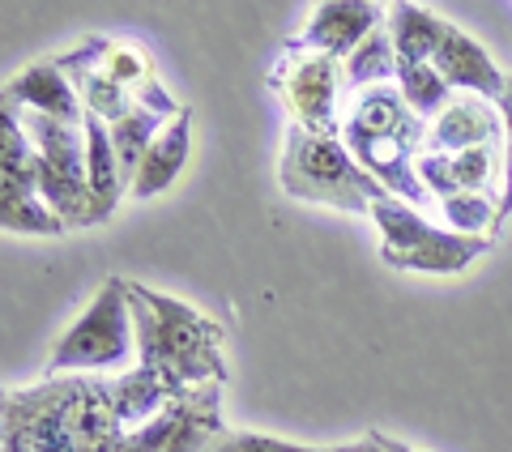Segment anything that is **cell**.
<instances>
[{
	"instance_id": "cell-1",
	"label": "cell",
	"mask_w": 512,
	"mask_h": 452,
	"mask_svg": "<svg viewBox=\"0 0 512 452\" xmlns=\"http://www.w3.org/2000/svg\"><path fill=\"white\" fill-rule=\"evenodd\" d=\"M116 380L47 376L5 393V452H124Z\"/></svg>"
},
{
	"instance_id": "cell-2",
	"label": "cell",
	"mask_w": 512,
	"mask_h": 452,
	"mask_svg": "<svg viewBox=\"0 0 512 452\" xmlns=\"http://www.w3.org/2000/svg\"><path fill=\"white\" fill-rule=\"evenodd\" d=\"M346 94L350 99L342 103V145L355 154V163L389 188L397 201L427 205L431 197L410 163V158H419L427 141V124L406 103L402 86L384 82V86H363Z\"/></svg>"
},
{
	"instance_id": "cell-3",
	"label": "cell",
	"mask_w": 512,
	"mask_h": 452,
	"mask_svg": "<svg viewBox=\"0 0 512 452\" xmlns=\"http://www.w3.org/2000/svg\"><path fill=\"white\" fill-rule=\"evenodd\" d=\"M128 308H133L137 329V363L158 371L175 393L210 380H227L218 320L141 282H128Z\"/></svg>"
},
{
	"instance_id": "cell-4",
	"label": "cell",
	"mask_w": 512,
	"mask_h": 452,
	"mask_svg": "<svg viewBox=\"0 0 512 452\" xmlns=\"http://www.w3.org/2000/svg\"><path fill=\"white\" fill-rule=\"evenodd\" d=\"M282 192L295 201L333 205L342 214H372L380 197H393L380 180H372L342 137H308L291 124L282 145Z\"/></svg>"
},
{
	"instance_id": "cell-5",
	"label": "cell",
	"mask_w": 512,
	"mask_h": 452,
	"mask_svg": "<svg viewBox=\"0 0 512 452\" xmlns=\"http://www.w3.org/2000/svg\"><path fill=\"white\" fill-rule=\"evenodd\" d=\"M133 354H137V329H133V308H128V282L107 278L90 308L52 346L47 376H99L103 367H120L124 376V371L137 367Z\"/></svg>"
},
{
	"instance_id": "cell-6",
	"label": "cell",
	"mask_w": 512,
	"mask_h": 452,
	"mask_svg": "<svg viewBox=\"0 0 512 452\" xmlns=\"http://www.w3.org/2000/svg\"><path fill=\"white\" fill-rule=\"evenodd\" d=\"M372 218L380 226L384 265L402 273H461L491 248V239L483 235L436 231L427 218L414 214V205L397 197H380L372 205Z\"/></svg>"
},
{
	"instance_id": "cell-7",
	"label": "cell",
	"mask_w": 512,
	"mask_h": 452,
	"mask_svg": "<svg viewBox=\"0 0 512 452\" xmlns=\"http://www.w3.org/2000/svg\"><path fill=\"white\" fill-rule=\"evenodd\" d=\"M22 124L39 154L43 205L52 209L69 231L90 226L94 201H90V171H86V128L52 120V116H35V111H22Z\"/></svg>"
},
{
	"instance_id": "cell-8",
	"label": "cell",
	"mask_w": 512,
	"mask_h": 452,
	"mask_svg": "<svg viewBox=\"0 0 512 452\" xmlns=\"http://www.w3.org/2000/svg\"><path fill=\"white\" fill-rule=\"evenodd\" d=\"M269 86L278 90L286 116L308 137H342V99L346 77L342 60L320 52H282L269 73Z\"/></svg>"
},
{
	"instance_id": "cell-9",
	"label": "cell",
	"mask_w": 512,
	"mask_h": 452,
	"mask_svg": "<svg viewBox=\"0 0 512 452\" xmlns=\"http://www.w3.org/2000/svg\"><path fill=\"white\" fill-rule=\"evenodd\" d=\"M0 226L9 235H64V226L39 192V154L22 124V107L5 99L0 124Z\"/></svg>"
},
{
	"instance_id": "cell-10",
	"label": "cell",
	"mask_w": 512,
	"mask_h": 452,
	"mask_svg": "<svg viewBox=\"0 0 512 452\" xmlns=\"http://www.w3.org/2000/svg\"><path fill=\"white\" fill-rule=\"evenodd\" d=\"M222 389H227V380H210L175 393L146 427L124 435V452H205L227 431V423H222Z\"/></svg>"
},
{
	"instance_id": "cell-11",
	"label": "cell",
	"mask_w": 512,
	"mask_h": 452,
	"mask_svg": "<svg viewBox=\"0 0 512 452\" xmlns=\"http://www.w3.org/2000/svg\"><path fill=\"white\" fill-rule=\"evenodd\" d=\"M427 69L440 73V82L448 90H461V94H478V99H504V86L508 77L495 69L491 56L478 47L466 30H457L453 22H436V39H431V52H427ZM397 69H406V64H397Z\"/></svg>"
},
{
	"instance_id": "cell-12",
	"label": "cell",
	"mask_w": 512,
	"mask_h": 452,
	"mask_svg": "<svg viewBox=\"0 0 512 452\" xmlns=\"http://www.w3.org/2000/svg\"><path fill=\"white\" fill-rule=\"evenodd\" d=\"M380 5H355V0H325L312 5V18L299 35L286 39V52H320L333 60H350L363 47V39L384 22Z\"/></svg>"
},
{
	"instance_id": "cell-13",
	"label": "cell",
	"mask_w": 512,
	"mask_h": 452,
	"mask_svg": "<svg viewBox=\"0 0 512 452\" xmlns=\"http://www.w3.org/2000/svg\"><path fill=\"white\" fill-rule=\"evenodd\" d=\"M504 116L495 111L487 99L478 94H453L444 103V111L427 128L423 150L427 154H461V150H478V145H495L500 141Z\"/></svg>"
},
{
	"instance_id": "cell-14",
	"label": "cell",
	"mask_w": 512,
	"mask_h": 452,
	"mask_svg": "<svg viewBox=\"0 0 512 452\" xmlns=\"http://www.w3.org/2000/svg\"><path fill=\"white\" fill-rule=\"evenodd\" d=\"M5 99L18 103L22 111H35V116H52L64 124H86L82 94H77L69 73H64L56 60H39V64H30V69H22L18 77H9Z\"/></svg>"
},
{
	"instance_id": "cell-15",
	"label": "cell",
	"mask_w": 512,
	"mask_h": 452,
	"mask_svg": "<svg viewBox=\"0 0 512 452\" xmlns=\"http://www.w3.org/2000/svg\"><path fill=\"white\" fill-rule=\"evenodd\" d=\"M188 150H192V107H184L180 116L158 133L150 154L141 158V167L133 175V197L150 201V197H158V192H167L175 180H180V171L188 163Z\"/></svg>"
},
{
	"instance_id": "cell-16",
	"label": "cell",
	"mask_w": 512,
	"mask_h": 452,
	"mask_svg": "<svg viewBox=\"0 0 512 452\" xmlns=\"http://www.w3.org/2000/svg\"><path fill=\"white\" fill-rule=\"evenodd\" d=\"M82 128H86V171H90V201H94L90 226H99L116 214L120 192L128 188V180H124V167H120V154H116V141H111L107 124L86 111Z\"/></svg>"
},
{
	"instance_id": "cell-17",
	"label": "cell",
	"mask_w": 512,
	"mask_h": 452,
	"mask_svg": "<svg viewBox=\"0 0 512 452\" xmlns=\"http://www.w3.org/2000/svg\"><path fill=\"white\" fill-rule=\"evenodd\" d=\"M205 452H333V448H303V444H286L274 435H256V431H222L218 440Z\"/></svg>"
},
{
	"instance_id": "cell-18",
	"label": "cell",
	"mask_w": 512,
	"mask_h": 452,
	"mask_svg": "<svg viewBox=\"0 0 512 452\" xmlns=\"http://www.w3.org/2000/svg\"><path fill=\"white\" fill-rule=\"evenodd\" d=\"M500 116H504V133H508V180H504V201H500V214H495V231L508 222L512 214V73H508V86H504V99H500Z\"/></svg>"
},
{
	"instance_id": "cell-19",
	"label": "cell",
	"mask_w": 512,
	"mask_h": 452,
	"mask_svg": "<svg viewBox=\"0 0 512 452\" xmlns=\"http://www.w3.org/2000/svg\"><path fill=\"white\" fill-rule=\"evenodd\" d=\"M333 452H384V448H380V440H376V435L367 431L359 444H342V448H333Z\"/></svg>"
},
{
	"instance_id": "cell-20",
	"label": "cell",
	"mask_w": 512,
	"mask_h": 452,
	"mask_svg": "<svg viewBox=\"0 0 512 452\" xmlns=\"http://www.w3.org/2000/svg\"><path fill=\"white\" fill-rule=\"evenodd\" d=\"M376 435V440H380V448L384 452H414V448H406V444H397V440H389V435H384V431H372Z\"/></svg>"
}]
</instances>
